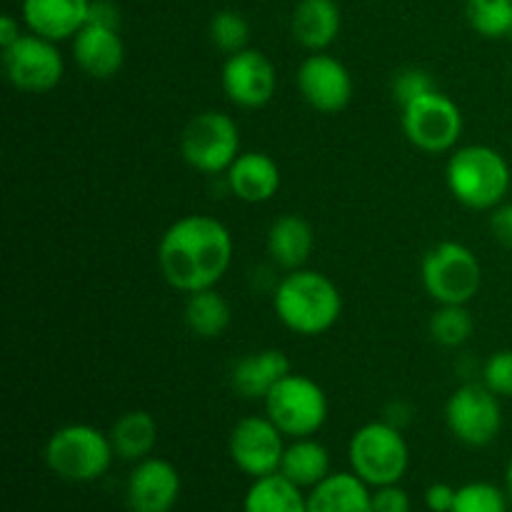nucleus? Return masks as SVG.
I'll return each instance as SVG.
<instances>
[{"instance_id":"nucleus-1","label":"nucleus","mask_w":512,"mask_h":512,"mask_svg":"<svg viewBox=\"0 0 512 512\" xmlns=\"http://www.w3.org/2000/svg\"><path fill=\"white\" fill-rule=\"evenodd\" d=\"M233 260V238L210 215H185L163 233L158 265L165 283L180 293L215 288Z\"/></svg>"},{"instance_id":"nucleus-2","label":"nucleus","mask_w":512,"mask_h":512,"mask_svg":"<svg viewBox=\"0 0 512 512\" xmlns=\"http://www.w3.org/2000/svg\"><path fill=\"white\" fill-rule=\"evenodd\" d=\"M275 315L298 335H323L338 323L343 298L328 275L318 270H290L273 298Z\"/></svg>"},{"instance_id":"nucleus-3","label":"nucleus","mask_w":512,"mask_h":512,"mask_svg":"<svg viewBox=\"0 0 512 512\" xmlns=\"http://www.w3.org/2000/svg\"><path fill=\"white\" fill-rule=\"evenodd\" d=\"M445 178L453 198L470 210L498 208L512 183L508 160L490 145H465L455 150Z\"/></svg>"},{"instance_id":"nucleus-4","label":"nucleus","mask_w":512,"mask_h":512,"mask_svg":"<svg viewBox=\"0 0 512 512\" xmlns=\"http://www.w3.org/2000/svg\"><path fill=\"white\" fill-rule=\"evenodd\" d=\"M113 443L93 425L73 423L55 430L45 443V463L68 483H93L113 463Z\"/></svg>"},{"instance_id":"nucleus-5","label":"nucleus","mask_w":512,"mask_h":512,"mask_svg":"<svg viewBox=\"0 0 512 512\" xmlns=\"http://www.w3.org/2000/svg\"><path fill=\"white\" fill-rule=\"evenodd\" d=\"M350 470L373 488L395 485L403 480L410 465V450L395 425L378 420L358 428L348 445Z\"/></svg>"},{"instance_id":"nucleus-6","label":"nucleus","mask_w":512,"mask_h":512,"mask_svg":"<svg viewBox=\"0 0 512 512\" xmlns=\"http://www.w3.org/2000/svg\"><path fill=\"white\" fill-rule=\"evenodd\" d=\"M420 278L430 298L440 305H468L483 285V268L473 250L445 240L425 253Z\"/></svg>"},{"instance_id":"nucleus-7","label":"nucleus","mask_w":512,"mask_h":512,"mask_svg":"<svg viewBox=\"0 0 512 512\" xmlns=\"http://www.w3.org/2000/svg\"><path fill=\"white\" fill-rule=\"evenodd\" d=\"M265 415L288 438H310L328 420V398L315 380L288 373L268 393Z\"/></svg>"},{"instance_id":"nucleus-8","label":"nucleus","mask_w":512,"mask_h":512,"mask_svg":"<svg viewBox=\"0 0 512 512\" xmlns=\"http://www.w3.org/2000/svg\"><path fill=\"white\" fill-rule=\"evenodd\" d=\"M180 153L200 173H220L240 155V130L230 115L205 110L188 120L180 135Z\"/></svg>"},{"instance_id":"nucleus-9","label":"nucleus","mask_w":512,"mask_h":512,"mask_svg":"<svg viewBox=\"0 0 512 512\" xmlns=\"http://www.w3.org/2000/svg\"><path fill=\"white\" fill-rule=\"evenodd\" d=\"M445 423L455 440L468 448H485L503 428L500 398L485 385H460L445 405Z\"/></svg>"},{"instance_id":"nucleus-10","label":"nucleus","mask_w":512,"mask_h":512,"mask_svg":"<svg viewBox=\"0 0 512 512\" xmlns=\"http://www.w3.org/2000/svg\"><path fill=\"white\" fill-rule=\"evenodd\" d=\"M403 130L415 148L445 153L463 133V113L448 95L430 90L403 108Z\"/></svg>"},{"instance_id":"nucleus-11","label":"nucleus","mask_w":512,"mask_h":512,"mask_svg":"<svg viewBox=\"0 0 512 512\" xmlns=\"http://www.w3.org/2000/svg\"><path fill=\"white\" fill-rule=\"evenodd\" d=\"M3 68L10 83L23 93H48L60 83L65 65L53 40L30 33L3 48Z\"/></svg>"},{"instance_id":"nucleus-12","label":"nucleus","mask_w":512,"mask_h":512,"mask_svg":"<svg viewBox=\"0 0 512 512\" xmlns=\"http://www.w3.org/2000/svg\"><path fill=\"white\" fill-rule=\"evenodd\" d=\"M288 445L283 443V433L275 428L273 420L265 418H243L235 423L230 433V458L240 473L250 478H265V475L280 473V463Z\"/></svg>"},{"instance_id":"nucleus-13","label":"nucleus","mask_w":512,"mask_h":512,"mask_svg":"<svg viewBox=\"0 0 512 512\" xmlns=\"http://www.w3.org/2000/svg\"><path fill=\"white\" fill-rule=\"evenodd\" d=\"M298 88L305 103L320 113H340L353 98L348 68L325 53H313L300 63Z\"/></svg>"},{"instance_id":"nucleus-14","label":"nucleus","mask_w":512,"mask_h":512,"mask_svg":"<svg viewBox=\"0 0 512 512\" xmlns=\"http://www.w3.org/2000/svg\"><path fill=\"white\" fill-rule=\"evenodd\" d=\"M223 90L240 108H263L275 93V68L260 50H240L228 55L223 65Z\"/></svg>"},{"instance_id":"nucleus-15","label":"nucleus","mask_w":512,"mask_h":512,"mask_svg":"<svg viewBox=\"0 0 512 512\" xmlns=\"http://www.w3.org/2000/svg\"><path fill=\"white\" fill-rule=\"evenodd\" d=\"M180 498V473L163 458H145L133 468L125 488L130 512H170Z\"/></svg>"},{"instance_id":"nucleus-16","label":"nucleus","mask_w":512,"mask_h":512,"mask_svg":"<svg viewBox=\"0 0 512 512\" xmlns=\"http://www.w3.org/2000/svg\"><path fill=\"white\" fill-rule=\"evenodd\" d=\"M90 0H23V20L30 33L58 40L75 38L88 25Z\"/></svg>"},{"instance_id":"nucleus-17","label":"nucleus","mask_w":512,"mask_h":512,"mask_svg":"<svg viewBox=\"0 0 512 512\" xmlns=\"http://www.w3.org/2000/svg\"><path fill=\"white\" fill-rule=\"evenodd\" d=\"M75 63L90 75V78L108 80L118 75L125 60V45L118 30L103 28V25H85L73 38Z\"/></svg>"},{"instance_id":"nucleus-18","label":"nucleus","mask_w":512,"mask_h":512,"mask_svg":"<svg viewBox=\"0 0 512 512\" xmlns=\"http://www.w3.org/2000/svg\"><path fill=\"white\" fill-rule=\"evenodd\" d=\"M290 373V363L283 350H260L235 363L230 373L233 390L245 400H265L270 390Z\"/></svg>"},{"instance_id":"nucleus-19","label":"nucleus","mask_w":512,"mask_h":512,"mask_svg":"<svg viewBox=\"0 0 512 512\" xmlns=\"http://www.w3.org/2000/svg\"><path fill=\"white\" fill-rule=\"evenodd\" d=\"M228 188L245 203H265L280 188V168L265 153H240L228 168Z\"/></svg>"},{"instance_id":"nucleus-20","label":"nucleus","mask_w":512,"mask_h":512,"mask_svg":"<svg viewBox=\"0 0 512 512\" xmlns=\"http://www.w3.org/2000/svg\"><path fill=\"white\" fill-rule=\"evenodd\" d=\"M308 512H373V493L353 470L330 473L310 488Z\"/></svg>"},{"instance_id":"nucleus-21","label":"nucleus","mask_w":512,"mask_h":512,"mask_svg":"<svg viewBox=\"0 0 512 512\" xmlns=\"http://www.w3.org/2000/svg\"><path fill=\"white\" fill-rule=\"evenodd\" d=\"M340 33L335 0H300L293 10V35L303 48L323 53Z\"/></svg>"},{"instance_id":"nucleus-22","label":"nucleus","mask_w":512,"mask_h":512,"mask_svg":"<svg viewBox=\"0 0 512 512\" xmlns=\"http://www.w3.org/2000/svg\"><path fill=\"white\" fill-rule=\"evenodd\" d=\"M313 250V228L300 215H280L268 230V253L280 268L300 270Z\"/></svg>"},{"instance_id":"nucleus-23","label":"nucleus","mask_w":512,"mask_h":512,"mask_svg":"<svg viewBox=\"0 0 512 512\" xmlns=\"http://www.w3.org/2000/svg\"><path fill=\"white\" fill-rule=\"evenodd\" d=\"M243 512H308V498L283 473H273L253 480L245 493Z\"/></svg>"},{"instance_id":"nucleus-24","label":"nucleus","mask_w":512,"mask_h":512,"mask_svg":"<svg viewBox=\"0 0 512 512\" xmlns=\"http://www.w3.org/2000/svg\"><path fill=\"white\" fill-rule=\"evenodd\" d=\"M280 473L298 488H315L330 475V453L313 438H298L285 448Z\"/></svg>"},{"instance_id":"nucleus-25","label":"nucleus","mask_w":512,"mask_h":512,"mask_svg":"<svg viewBox=\"0 0 512 512\" xmlns=\"http://www.w3.org/2000/svg\"><path fill=\"white\" fill-rule=\"evenodd\" d=\"M110 443H113L115 455L140 463L158 443V423L145 410H130L123 418L115 420L110 430Z\"/></svg>"},{"instance_id":"nucleus-26","label":"nucleus","mask_w":512,"mask_h":512,"mask_svg":"<svg viewBox=\"0 0 512 512\" xmlns=\"http://www.w3.org/2000/svg\"><path fill=\"white\" fill-rule=\"evenodd\" d=\"M230 323V305L225 303L223 295L215 293L213 288L198 290L188 295L185 303V325L198 338H218Z\"/></svg>"},{"instance_id":"nucleus-27","label":"nucleus","mask_w":512,"mask_h":512,"mask_svg":"<svg viewBox=\"0 0 512 512\" xmlns=\"http://www.w3.org/2000/svg\"><path fill=\"white\" fill-rule=\"evenodd\" d=\"M465 15L470 28L483 38L512 35V0H468Z\"/></svg>"},{"instance_id":"nucleus-28","label":"nucleus","mask_w":512,"mask_h":512,"mask_svg":"<svg viewBox=\"0 0 512 512\" xmlns=\"http://www.w3.org/2000/svg\"><path fill=\"white\" fill-rule=\"evenodd\" d=\"M430 335L443 348H460L473 335V318L465 305H440L430 318Z\"/></svg>"},{"instance_id":"nucleus-29","label":"nucleus","mask_w":512,"mask_h":512,"mask_svg":"<svg viewBox=\"0 0 512 512\" xmlns=\"http://www.w3.org/2000/svg\"><path fill=\"white\" fill-rule=\"evenodd\" d=\"M508 505V493H503L498 485L480 480V483H468L458 488L450 512H508Z\"/></svg>"},{"instance_id":"nucleus-30","label":"nucleus","mask_w":512,"mask_h":512,"mask_svg":"<svg viewBox=\"0 0 512 512\" xmlns=\"http://www.w3.org/2000/svg\"><path fill=\"white\" fill-rule=\"evenodd\" d=\"M250 38L248 20L233 10H220L213 20H210V40L218 50L233 55L245 50Z\"/></svg>"},{"instance_id":"nucleus-31","label":"nucleus","mask_w":512,"mask_h":512,"mask_svg":"<svg viewBox=\"0 0 512 512\" xmlns=\"http://www.w3.org/2000/svg\"><path fill=\"white\" fill-rule=\"evenodd\" d=\"M483 385L498 398H512V350H498L483 368Z\"/></svg>"},{"instance_id":"nucleus-32","label":"nucleus","mask_w":512,"mask_h":512,"mask_svg":"<svg viewBox=\"0 0 512 512\" xmlns=\"http://www.w3.org/2000/svg\"><path fill=\"white\" fill-rule=\"evenodd\" d=\"M430 90H435L433 78L420 68H405L393 78V98L398 100L400 108H405Z\"/></svg>"},{"instance_id":"nucleus-33","label":"nucleus","mask_w":512,"mask_h":512,"mask_svg":"<svg viewBox=\"0 0 512 512\" xmlns=\"http://www.w3.org/2000/svg\"><path fill=\"white\" fill-rule=\"evenodd\" d=\"M373 512H410V495L398 483L375 488Z\"/></svg>"},{"instance_id":"nucleus-34","label":"nucleus","mask_w":512,"mask_h":512,"mask_svg":"<svg viewBox=\"0 0 512 512\" xmlns=\"http://www.w3.org/2000/svg\"><path fill=\"white\" fill-rule=\"evenodd\" d=\"M490 230H493L495 240H498L503 248L512 250V203L493 208V215H490Z\"/></svg>"},{"instance_id":"nucleus-35","label":"nucleus","mask_w":512,"mask_h":512,"mask_svg":"<svg viewBox=\"0 0 512 512\" xmlns=\"http://www.w3.org/2000/svg\"><path fill=\"white\" fill-rule=\"evenodd\" d=\"M455 493L458 490L450 488L448 483H433L425 490V505L430 512H450L455 503Z\"/></svg>"},{"instance_id":"nucleus-36","label":"nucleus","mask_w":512,"mask_h":512,"mask_svg":"<svg viewBox=\"0 0 512 512\" xmlns=\"http://www.w3.org/2000/svg\"><path fill=\"white\" fill-rule=\"evenodd\" d=\"M90 25H103V28H115L120 25V10L110 0H90Z\"/></svg>"},{"instance_id":"nucleus-37","label":"nucleus","mask_w":512,"mask_h":512,"mask_svg":"<svg viewBox=\"0 0 512 512\" xmlns=\"http://www.w3.org/2000/svg\"><path fill=\"white\" fill-rule=\"evenodd\" d=\"M20 35L23 33H20L18 20H15L13 15H3V18H0V48H10Z\"/></svg>"},{"instance_id":"nucleus-38","label":"nucleus","mask_w":512,"mask_h":512,"mask_svg":"<svg viewBox=\"0 0 512 512\" xmlns=\"http://www.w3.org/2000/svg\"><path fill=\"white\" fill-rule=\"evenodd\" d=\"M505 493H508L510 505H512V460H510V465H508V473H505Z\"/></svg>"}]
</instances>
